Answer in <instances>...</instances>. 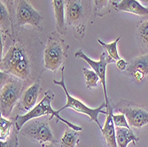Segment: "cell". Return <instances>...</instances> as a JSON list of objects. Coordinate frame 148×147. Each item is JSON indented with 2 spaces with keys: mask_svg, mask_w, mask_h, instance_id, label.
I'll return each mask as SVG.
<instances>
[{
  "mask_svg": "<svg viewBox=\"0 0 148 147\" xmlns=\"http://www.w3.org/2000/svg\"><path fill=\"white\" fill-rule=\"evenodd\" d=\"M34 64L27 47L20 41L14 40L5 54L1 57L0 72L14 76L23 82L32 79Z\"/></svg>",
  "mask_w": 148,
  "mask_h": 147,
  "instance_id": "cell-1",
  "label": "cell"
},
{
  "mask_svg": "<svg viewBox=\"0 0 148 147\" xmlns=\"http://www.w3.org/2000/svg\"><path fill=\"white\" fill-rule=\"evenodd\" d=\"M53 99H54V93H53L51 90H49L45 93V97L43 98V99L40 101L32 110H30L29 112H28L24 115H17L15 118V122H14L17 129L20 131L21 129L23 127V125L26 124L32 119L49 115V116H51V119H52L53 117H56L58 120H60V122L65 123L69 128H70L75 131L82 130V128L80 126L73 124V123L69 122V121H66V120L63 119L60 115V113L58 111H55L52 109L51 104L53 101Z\"/></svg>",
  "mask_w": 148,
  "mask_h": 147,
  "instance_id": "cell-2",
  "label": "cell"
},
{
  "mask_svg": "<svg viewBox=\"0 0 148 147\" xmlns=\"http://www.w3.org/2000/svg\"><path fill=\"white\" fill-rule=\"evenodd\" d=\"M91 12L90 0H68L66 4V20L75 29V36L83 39L86 24Z\"/></svg>",
  "mask_w": 148,
  "mask_h": 147,
  "instance_id": "cell-3",
  "label": "cell"
},
{
  "mask_svg": "<svg viewBox=\"0 0 148 147\" xmlns=\"http://www.w3.org/2000/svg\"><path fill=\"white\" fill-rule=\"evenodd\" d=\"M23 81L14 76L10 75L9 79L3 85V87L1 88V91H0L1 116L8 118L11 115L13 107L21 99L23 94Z\"/></svg>",
  "mask_w": 148,
  "mask_h": 147,
  "instance_id": "cell-4",
  "label": "cell"
},
{
  "mask_svg": "<svg viewBox=\"0 0 148 147\" xmlns=\"http://www.w3.org/2000/svg\"><path fill=\"white\" fill-rule=\"evenodd\" d=\"M53 83L60 86L65 92L66 97V105L61 107L60 109L57 110L59 113H60L61 111L65 110V109H68V108H71L74 111L80 113H84L86 114L87 116H89V118L90 119V121L95 122L99 128L100 129V130L102 129L103 127H101L100 123L99 122V113H103V114H107V111H104L103 108L106 107V103H103L100 106H99L98 108H90L88 106L84 104L82 101H80L79 99L72 97L68 90H66V83H65V79H64V66H61V80L60 81H57V80H53Z\"/></svg>",
  "mask_w": 148,
  "mask_h": 147,
  "instance_id": "cell-5",
  "label": "cell"
},
{
  "mask_svg": "<svg viewBox=\"0 0 148 147\" xmlns=\"http://www.w3.org/2000/svg\"><path fill=\"white\" fill-rule=\"evenodd\" d=\"M66 58V45L59 36L52 35L49 37L44 51L45 68L57 71L62 66Z\"/></svg>",
  "mask_w": 148,
  "mask_h": 147,
  "instance_id": "cell-6",
  "label": "cell"
},
{
  "mask_svg": "<svg viewBox=\"0 0 148 147\" xmlns=\"http://www.w3.org/2000/svg\"><path fill=\"white\" fill-rule=\"evenodd\" d=\"M22 136L33 142H38L41 144L52 142L55 143L52 131L49 126L48 119L35 118L29 121L19 131Z\"/></svg>",
  "mask_w": 148,
  "mask_h": 147,
  "instance_id": "cell-7",
  "label": "cell"
},
{
  "mask_svg": "<svg viewBox=\"0 0 148 147\" xmlns=\"http://www.w3.org/2000/svg\"><path fill=\"white\" fill-rule=\"evenodd\" d=\"M114 109L123 113L127 118L129 125L133 128L139 129L148 124V111L142 106L126 100H121L114 106Z\"/></svg>",
  "mask_w": 148,
  "mask_h": 147,
  "instance_id": "cell-8",
  "label": "cell"
},
{
  "mask_svg": "<svg viewBox=\"0 0 148 147\" xmlns=\"http://www.w3.org/2000/svg\"><path fill=\"white\" fill-rule=\"evenodd\" d=\"M75 57L86 61L90 65V68H92V70L99 75V77L100 79V83H101V85L103 87V90H104L105 103H106V105H107L109 103V100H108V98H107V92H106V66L110 63L115 62V60H114L108 54H107V52L106 51H103V53L100 55L99 60H98V61H95L94 59H90L82 50L76 51V52L75 53Z\"/></svg>",
  "mask_w": 148,
  "mask_h": 147,
  "instance_id": "cell-9",
  "label": "cell"
},
{
  "mask_svg": "<svg viewBox=\"0 0 148 147\" xmlns=\"http://www.w3.org/2000/svg\"><path fill=\"white\" fill-rule=\"evenodd\" d=\"M42 16L27 0H19L16 9V23L20 27L31 25L38 27L42 22Z\"/></svg>",
  "mask_w": 148,
  "mask_h": 147,
  "instance_id": "cell-10",
  "label": "cell"
},
{
  "mask_svg": "<svg viewBox=\"0 0 148 147\" xmlns=\"http://www.w3.org/2000/svg\"><path fill=\"white\" fill-rule=\"evenodd\" d=\"M126 73L137 83H142L145 77L148 75V53L134 58L128 65Z\"/></svg>",
  "mask_w": 148,
  "mask_h": 147,
  "instance_id": "cell-11",
  "label": "cell"
},
{
  "mask_svg": "<svg viewBox=\"0 0 148 147\" xmlns=\"http://www.w3.org/2000/svg\"><path fill=\"white\" fill-rule=\"evenodd\" d=\"M40 91H41V87H40V83L38 81H36L29 88H27L19 102L20 109L24 110L27 113L32 110L36 105V101Z\"/></svg>",
  "mask_w": 148,
  "mask_h": 147,
  "instance_id": "cell-12",
  "label": "cell"
},
{
  "mask_svg": "<svg viewBox=\"0 0 148 147\" xmlns=\"http://www.w3.org/2000/svg\"><path fill=\"white\" fill-rule=\"evenodd\" d=\"M107 109V114L104 127L101 129L103 138L106 144L107 147H118L117 142H116V130H115V125L113 121V114H114V109L110 105V102L106 105Z\"/></svg>",
  "mask_w": 148,
  "mask_h": 147,
  "instance_id": "cell-13",
  "label": "cell"
},
{
  "mask_svg": "<svg viewBox=\"0 0 148 147\" xmlns=\"http://www.w3.org/2000/svg\"><path fill=\"white\" fill-rule=\"evenodd\" d=\"M116 8L119 11L130 12L138 16L148 17V8L141 5L138 0H121Z\"/></svg>",
  "mask_w": 148,
  "mask_h": 147,
  "instance_id": "cell-14",
  "label": "cell"
},
{
  "mask_svg": "<svg viewBox=\"0 0 148 147\" xmlns=\"http://www.w3.org/2000/svg\"><path fill=\"white\" fill-rule=\"evenodd\" d=\"M52 6L55 14L57 31L60 35H65L66 30L65 19V0H52Z\"/></svg>",
  "mask_w": 148,
  "mask_h": 147,
  "instance_id": "cell-15",
  "label": "cell"
},
{
  "mask_svg": "<svg viewBox=\"0 0 148 147\" xmlns=\"http://www.w3.org/2000/svg\"><path fill=\"white\" fill-rule=\"evenodd\" d=\"M116 130V142L118 147H127L130 143L135 144L139 138L134 134L130 129L123 127H115Z\"/></svg>",
  "mask_w": 148,
  "mask_h": 147,
  "instance_id": "cell-16",
  "label": "cell"
},
{
  "mask_svg": "<svg viewBox=\"0 0 148 147\" xmlns=\"http://www.w3.org/2000/svg\"><path fill=\"white\" fill-rule=\"evenodd\" d=\"M0 22H1V33L2 35L11 36V31H13V27L10 13L6 6L1 3L0 4Z\"/></svg>",
  "mask_w": 148,
  "mask_h": 147,
  "instance_id": "cell-17",
  "label": "cell"
},
{
  "mask_svg": "<svg viewBox=\"0 0 148 147\" xmlns=\"http://www.w3.org/2000/svg\"><path fill=\"white\" fill-rule=\"evenodd\" d=\"M80 142V137L77 131L69 128L64 133L61 138V147H75Z\"/></svg>",
  "mask_w": 148,
  "mask_h": 147,
  "instance_id": "cell-18",
  "label": "cell"
},
{
  "mask_svg": "<svg viewBox=\"0 0 148 147\" xmlns=\"http://www.w3.org/2000/svg\"><path fill=\"white\" fill-rule=\"evenodd\" d=\"M136 36L141 46L148 48V21H145L138 25Z\"/></svg>",
  "mask_w": 148,
  "mask_h": 147,
  "instance_id": "cell-19",
  "label": "cell"
},
{
  "mask_svg": "<svg viewBox=\"0 0 148 147\" xmlns=\"http://www.w3.org/2000/svg\"><path fill=\"white\" fill-rule=\"evenodd\" d=\"M121 36H119L114 42L113 43H110V44H106L104 43L103 41H101L100 39H98V42L99 44L105 49V51L107 52V54H108L114 60H115V62L117 60H119L120 59H122L120 57L119 53H118V49H117V44L119 42Z\"/></svg>",
  "mask_w": 148,
  "mask_h": 147,
  "instance_id": "cell-20",
  "label": "cell"
},
{
  "mask_svg": "<svg viewBox=\"0 0 148 147\" xmlns=\"http://www.w3.org/2000/svg\"><path fill=\"white\" fill-rule=\"evenodd\" d=\"M13 126H14V123L12 121H9L6 118L1 116V119H0V130H1V133H0V140L5 141L8 138V137L11 135V133L12 131Z\"/></svg>",
  "mask_w": 148,
  "mask_h": 147,
  "instance_id": "cell-21",
  "label": "cell"
},
{
  "mask_svg": "<svg viewBox=\"0 0 148 147\" xmlns=\"http://www.w3.org/2000/svg\"><path fill=\"white\" fill-rule=\"evenodd\" d=\"M84 75L86 82V86L89 90L92 88H96L98 86V83L100 82L99 75L93 70L84 68Z\"/></svg>",
  "mask_w": 148,
  "mask_h": 147,
  "instance_id": "cell-22",
  "label": "cell"
},
{
  "mask_svg": "<svg viewBox=\"0 0 148 147\" xmlns=\"http://www.w3.org/2000/svg\"><path fill=\"white\" fill-rule=\"evenodd\" d=\"M18 132L19 130L16 128L14 123L12 131L8 138L5 141H0V147H19V140H18Z\"/></svg>",
  "mask_w": 148,
  "mask_h": 147,
  "instance_id": "cell-23",
  "label": "cell"
},
{
  "mask_svg": "<svg viewBox=\"0 0 148 147\" xmlns=\"http://www.w3.org/2000/svg\"><path fill=\"white\" fill-rule=\"evenodd\" d=\"M108 3H109V0H94L95 12L99 16L102 17L104 14L107 13Z\"/></svg>",
  "mask_w": 148,
  "mask_h": 147,
  "instance_id": "cell-24",
  "label": "cell"
},
{
  "mask_svg": "<svg viewBox=\"0 0 148 147\" xmlns=\"http://www.w3.org/2000/svg\"><path fill=\"white\" fill-rule=\"evenodd\" d=\"M15 2L16 0H1V3H3L9 13H10V17H11V20L12 21H16V6H15Z\"/></svg>",
  "mask_w": 148,
  "mask_h": 147,
  "instance_id": "cell-25",
  "label": "cell"
},
{
  "mask_svg": "<svg viewBox=\"0 0 148 147\" xmlns=\"http://www.w3.org/2000/svg\"><path fill=\"white\" fill-rule=\"evenodd\" d=\"M113 121L115 125V127H123V128H128L130 129L129 122L127 121V118L123 113L120 114H113Z\"/></svg>",
  "mask_w": 148,
  "mask_h": 147,
  "instance_id": "cell-26",
  "label": "cell"
},
{
  "mask_svg": "<svg viewBox=\"0 0 148 147\" xmlns=\"http://www.w3.org/2000/svg\"><path fill=\"white\" fill-rule=\"evenodd\" d=\"M128 62L123 59H120L119 60L116 61V68L120 71H126L128 68Z\"/></svg>",
  "mask_w": 148,
  "mask_h": 147,
  "instance_id": "cell-27",
  "label": "cell"
},
{
  "mask_svg": "<svg viewBox=\"0 0 148 147\" xmlns=\"http://www.w3.org/2000/svg\"><path fill=\"white\" fill-rule=\"evenodd\" d=\"M43 147H56V145L54 144V143L52 142H49V143H45L44 144H42Z\"/></svg>",
  "mask_w": 148,
  "mask_h": 147,
  "instance_id": "cell-28",
  "label": "cell"
},
{
  "mask_svg": "<svg viewBox=\"0 0 148 147\" xmlns=\"http://www.w3.org/2000/svg\"><path fill=\"white\" fill-rule=\"evenodd\" d=\"M138 1H140L141 3H145V4H148V0H138Z\"/></svg>",
  "mask_w": 148,
  "mask_h": 147,
  "instance_id": "cell-29",
  "label": "cell"
}]
</instances>
